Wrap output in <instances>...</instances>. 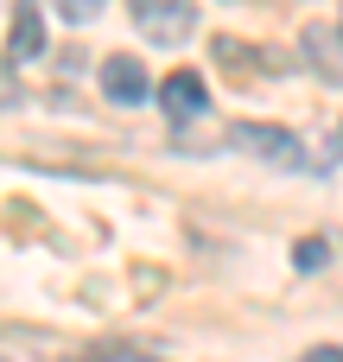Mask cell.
I'll return each instance as SVG.
<instances>
[{"instance_id": "6da1fadb", "label": "cell", "mask_w": 343, "mask_h": 362, "mask_svg": "<svg viewBox=\"0 0 343 362\" xmlns=\"http://www.w3.org/2000/svg\"><path fill=\"white\" fill-rule=\"evenodd\" d=\"M134 25L153 38V45H185L197 32V6L191 0H127Z\"/></svg>"}, {"instance_id": "7a4b0ae2", "label": "cell", "mask_w": 343, "mask_h": 362, "mask_svg": "<svg viewBox=\"0 0 343 362\" xmlns=\"http://www.w3.org/2000/svg\"><path fill=\"white\" fill-rule=\"evenodd\" d=\"M229 146H248V153H267V165H306V146L280 127H229Z\"/></svg>"}, {"instance_id": "3957f363", "label": "cell", "mask_w": 343, "mask_h": 362, "mask_svg": "<svg viewBox=\"0 0 343 362\" xmlns=\"http://www.w3.org/2000/svg\"><path fill=\"white\" fill-rule=\"evenodd\" d=\"M159 108H165L172 121H197V115H204V76H197V70H172V76L159 83Z\"/></svg>"}, {"instance_id": "277c9868", "label": "cell", "mask_w": 343, "mask_h": 362, "mask_svg": "<svg viewBox=\"0 0 343 362\" xmlns=\"http://www.w3.org/2000/svg\"><path fill=\"white\" fill-rule=\"evenodd\" d=\"M102 89L121 102V108H134V102H146V70H140V57H102Z\"/></svg>"}, {"instance_id": "5b68a950", "label": "cell", "mask_w": 343, "mask_h": 362, "mask_svg": "<svg viewBox=\"0 0 343 362\" xmlns=\"http://www.w3.org/2000/svg\"><path fill=\"white\" fill-rule=\"evenodd\" d=\"M306 51H312V70L325 76V83H343V32L337 25H306Z\"/></svg>"}, {"instance_id": "8992f818", "label": "cell", "mask_w": 343, "mask_h": 362, "mask_svg": "<svg viewBox=\"0 0 343 362\" xmlns=\"http://www.w3.org/2000/svg\"><path fill=\"white\" fill-rule=\"evenodd\" d=\"M45 51V19H38V6L25 0L19 13H13V32H6V64H25V57H38Z\"/></svg>"}, {"instance_id": "52a82bcc", "label": "cell", "mask_w": 343, "mask_h": 362, "mask_svg": "<svg viewBox=\"0 0 343 362\" xmlns=\"http://www.w3.org/2000/svg\"><path fill=\"white\" fill-rule=\"evenodd\" d=\"M325 255H331V248H325L318 235H306V242H299V274H318V267H325Z\"/></svg>"}, {"instance_id": "ba28073f", "label": "cell", "mask_w": 343, "mask_h": 362, "mask_svg": "<svg viewBox=\"0 0 343 362\" xmlns=\"http://www.w3.org/2000/svg\"><path fill=\"white\" fill-rule=\"evenodd\" d=\"M19 102V83H13V70H6V57H0V108H13Z\"/></svg>"}, {"instance_id": "9c48e42d", "label": "cell", "mask_w": 343, "mask_h": 362, "mask_svg": "<svg viewBox=\"0 0 343 362\" xmlns=\"http://www.w3.org/2000/svg\"><path fill=\"white\" fill-rule=\"evenodd\" d=\"M299 362H343V344H318V350H306Z\"/></svg>"}, {"instance_id": "30bf717a", "label": "cell", "mask_w": 343, "mask_h": 362, "mask_svg": "<svg viewBox=\"0 0 343 362\" xmlns=\"http://www.w3.org/2000/svg\"><path fill=\"white\" fill-rule=\"evenodd\" d=\"M115 356H121V344H95V350H83L76 362H115Z\"/></svg>"}, {"instance_id": "8fae6325", "label": "cell", "mask_w": 343, "mask_h": 362, "mask_svg": "<svg viewBox=\"0 0 343 362\" xmlns=\"http://www.w3.org/2000/svg\"><path fill=\"white\" fill-rule=\"evenodd\" d=\"M64 13H70V19H89V13H95V0H64Z\"/></svg>"}, {"instance_id": "7c38bea8", "label": "cell", "mask_w": 343, "mask_h": 362, "mask_svg": "<svg viewBox=\"0 0 343 362\" xmlns=\"http://www.w3.org/2000/svg\"><path fill=\"white\" fill-rule=\"evenodd\" d=\"M337 140H343V127H337Z\"/></svg>"}]
</instances>
